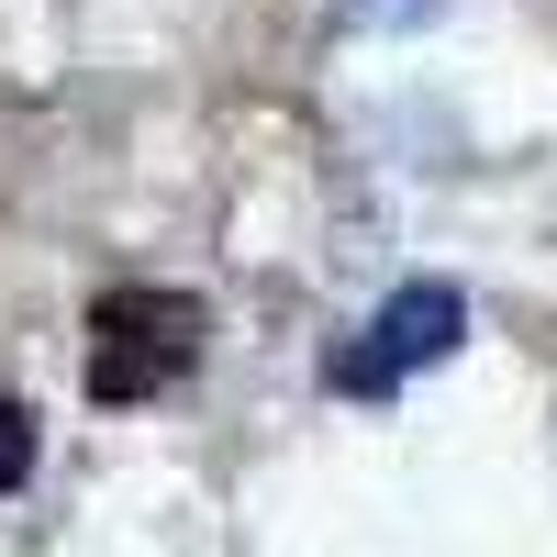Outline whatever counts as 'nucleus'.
Wrapping results in <instances>:
<instances>
[{"label":"nucleus","mask_w":557,"mask_h":557,"mask_svg":"<svg viewBox=\"0 0 557 557\" xmlns=\"http://www.w3.org/2000/svg\"><path fill=\"white\" fill-rule=\"evenodd\" d=\"M201 368V301L190 290H157V278H123V290L89 301V346H78V380L89 401H157Z\"/></svg>","instance_id":"f257e3e1"},{"label":"nucleus","mask_w":557,"mask_h":557,"mask_svg":"<svg viewBox=\"0 0 557 557\" xmlns=\"http://www.w3.org/2000/svg\"><path fill=\"white\" fill-rule=\"evenodd\" d=\"M457 335H469V301H457L446 278H401V290L368 312V335L323 357V391H346V401H391L412 368L457 357Z\"/></svg>","instance_id":"f03ea898"},{"label":"nucleus","mask_w":557,"mask_h":557,"mask_svg":"<svg viewBox=\"0 0 557 557\" xmlns=\"http://www.w3.org/2000/svg\"><path fill=\"white\" fill-rule=\"evenodd\" d=\"M23 469H34V412H23L12 391H0V491H12Z\"/></svg>","instance_id":"7ed1b4c3"}]
</instances>
